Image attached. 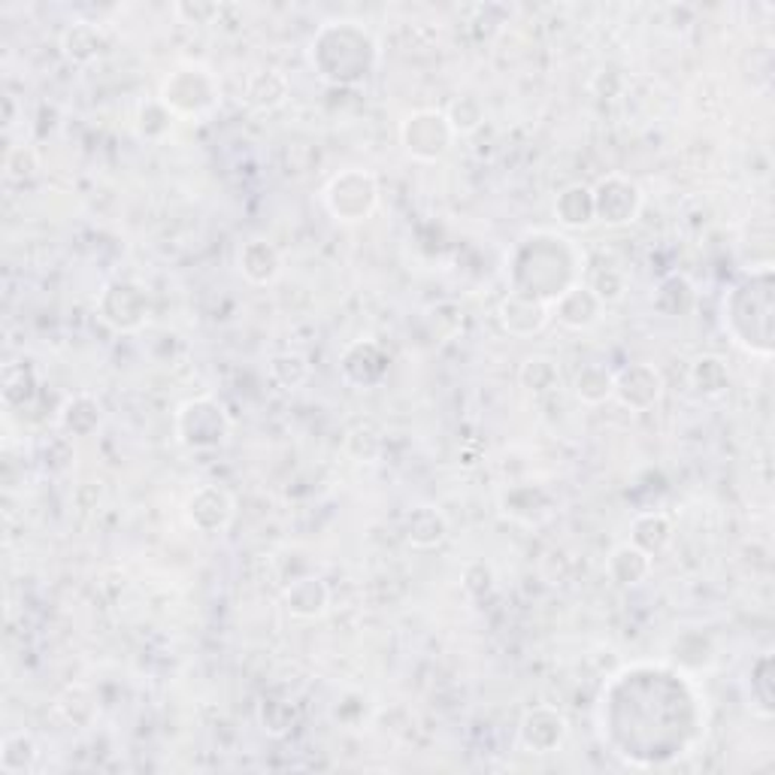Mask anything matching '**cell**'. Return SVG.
Listing matches in <instances>:
<instances>
[{
  "mask_svg": "<svg viewBox=\"0 0 775 775\" xmlns=\"http://www.w3.org/2000/svg\"><path fill=\"white\" fill-rule=\"evenodd\" d=\"M270 379L282 388H301L309 379V361L297 352H285L270 361Z\"/></svg>",
  "mask_w": 775,
  "mask_h": 775,
  "instance_id": "27",
  "label": "cell"
},
{
  "mask_svg": "<svg viewBox=\"0 0 775 775\" xmlns=\"http://www.w3.org/2000/svg\"><path fill=\"white\" fill-rule=\"evenodd\" d=\"M101 424V407L89 395H77L58 409V427L67 436H89Z\"/></svg>",
  "mask_w": 775,
  "mask_h": 775,
  "instance_id": "17",
  "label": "cell"
},
{
  "mask_svg": "<svg viewBox=\"0 0 775 775\" xmlns=\"http://www.w3.org/2000/svg\"><path fill=\"white\" fill-rule=\"evenodd\" d=\"M145 316H149V297L133 282H113L101 294V318L109 328L131 333L143 328Z\"/></svg>",
  "mask_w": 775,
  "mask_h": 775,
  "instance_id": "7",
  "label": "cell"
},
{
  "mask_svg": "<svg viewBox=\"0 0 775 775\" xmlns=\"http://www.w3.org/2000/svg\"><path fill=\"white\" fill-rule=\"evenodd\" d=\"M176 13H191V22H195V25H210L212 15H219V7H191V10H188V7H176Z\"/></svg>",
  "mask_w": 775,
  "mask_h": 775,
  "instance_id": "31",
  "label": "cell"
},
{
  "mask_svg": "<svg viewBox=\"0 0 775 775\" xmlns=\"http://www.w3.org/2000/svg\"><path fill=\"white\" fill-rule=\"evenodd\" d=\"M569 724L552 706H537L525 715L521 721V745L533 754H552L564 745Z\"/></svg>",
  "mask_w": 775,
  "mask_h": 775,
  "instance_id": "11",
  "label": "cell"
},
{
  "mask_svg": "<svg viewBox=\"0 0 775 775\" xmlns=\"http://www.w3.org/2000/svg\"><path fill=\"white\" fill-rule=\"evenodd\" d=\"M321 200H325V207H328V212L337 222H367L369 215L376 212V207H379V183H376L373 173L349 167V171L337 173L325 185Z\"/></svg>",
  "mask_w": 775,
  "mask_h": 775,
  "instance_id": "2",
  "label": "cell"
},
{
  "mask_svg": "<svg viewBox=\"0 0 775 775\" xmlns=\"http://www.w3.org/2000/svg\"><path fill=\"white\" fill-rule=\"evenodd\" d=\"M594 198V222L606 224V227H624L639 219L643 212V191L639 185L621 176V173H609L600 183L591 188Z\"/></svg>",
  "mask_w": 775,
  "mask_h": 775,
  "instance_id": "6",
  "label": "cell"
},
{
  "mask_svg": "<svg viewBox=\"0 0 775 775\" xmlns=\"http://www.w3.org/2000/svg\"><path fill=\"white\" fill-rule=\"evenodd\" d=\"M369 364H388V355L381 352L379 345L373 340H357L352 345H345V352L340 357V369L345 381H352L357 376V369H364L361 376V388H373V379H369Z\"/></svg>",
  "mask_w": 775,
  "mask_h": 775,
  "instance_id": "23",
  "label": "cell"
},
{
  "mask_svg": "<svg viewBox=\"0 0 775 775\" xmlns=\"http://www.w3.org/2000/svg\"><path fill=\"white\" fill-rule=\"evenodd\" d=\"M664 395V376L655 364H631L621 373H615V388L612 397H618V403L631 412H648Z\"/></svg>",
  "mask_w": 775,
  "mask_h": 775,
  "instance_id": "8",
  "label": "cell"
},
{
  "mask_svg": "<svg viewBox=\"0 0 775 775\" xmlns=\"http://www.w3.org/2000/svg\"><path fill=\"white\" fill-rule=\"evenodd\" d=\"M631 542L636 549H643L645 554H660L672 542V525L667 515L648 513L639 515L631 527Z\"/></svg>",
  "mask_w": 775,
  "mask_h": 775,
  "instance_id": "19",
  "label": "cell"
},
{
  "mask_svg": "<svg viewBox=\"0 0 775 775\" xmlns=\"http://www.w3.org/2000/svg\"><path fill=\"white\" fill-rule=\"evenodd\" d=\"M161 104L179 119H195L219 104V82L207 67L183 64L161 82Z\"/></svg>",
  "mask_w": 775,
  "mask_h": 775,
  "instance_id": "3",
  "label": "cell"
},
{
  "mask_svg": "<svg viewBox=\"0 0 775 775\" xmlns=\"http://www.w3.org/2000/svg\"><path fill=\"white\" fill-rule=\"evenodd\" d=\"M237 267L251 285H273L282 277V255L267 239H249L239 246Z\"/></svg>",
  "mask_w": 775,
  "mask_h": 775,
  "instance_id": "13",
  "label": "cell"
},
{
  "mask_svg": "<svg viewBox=\"0 0 775 775\" xmlns=\"http://www.w3.org/2000/svg\"><path fill=\"white\" fill-rule=\"evenodd\" d=\"M40 758V749L31 733H10L0 742V770L7 775H19L34 770V763Z\"/></svg>",
  "mask_w": 775,
  "mask_h": 775,
  "instance_id": "21",
  "label": "cell"
},
{
  "mask_svg": "<svg viewBox=\"0 0 775 775\" xmlns=\"http://www.w3.org/2000/svg\"><path fill=\"white\" fill-rule=\"evenodd\" d=\"M518 376H521V385L530 395H549V391L561 388V369H557L552 357H527Z\"/></svg>",
  "mask_w": 775,
  "mask_h": 775,
  "instance_id": "25",
  "label": "cell"
},
{
  "mask_svg": "<svg viewBox=\"0 0 775 775\" xmlns=\"http://www.w3.org/2000/svg\"><path fill=\"white\" fill-rule=\"evenodd\" d=\"M249 82L261 85V94L246 97V104L255 106V109H277V106L285 104V97H289V82H285V77L277 73V70H261V73H255Z\"/></svg>",
  "mask_w": 775,
  "mask_h": 775,
  "instance_id": "26",
  "label": "cell"
},
{
  "mask_svg": "<svg viewBox=\"0 0 775 775\" xmlns=\"http://www.w3.org/2000/svg\"><path fill=\"white\" fill-rule=\"evenodd\" d=\"M309 61L321 80L333 85H352L367 80L369 70L379 61V49L367 31L355 22H328L318 27Z\"/></svg>",
  "mask_w": 775,
  "mask_h": 775,
  "instance_id": "1",
  "label": "cell"
},
{
  "mask_svg": "<svg viewBox=\"0 0 775 775\" xmlns=\"http://www.w3.org/2000/svg\"><path fill=\"white\" fill-rule=\"evenodd\" d=\"M61 49H64L70 61L89 64V61H94L97 55L104 52V34H101V27L92 25V22H77V25H70L64 31Z\"/></svg>",
  "mask_w": 775,
  "mask_h": 775,
  "instance_id": "18",
  "label": "cell"
},
{
  "mask_svg": "<svg viewBox=\"0 0 775 775\" xmlns=\"http://www.w3.org/2000/svg\"><path fill=\"white\" fill-rule=\"evenodd\" d=\"M40 171V158L31 145H13L3 158V176L7 183H25L34 173Z\"/></svg>",
  "mask_w": 775,
  "mask_h": 775,
  "instance_id": "29",
  "label": "cell"
},
{
  "mask_svg": "<svg viewBox=\"0 0 775 775\" xmlns=\"http://www.w3.org/2000/svg\"><path fill=\"white\" fill-rule=\"evenodd\" d=\"M588 289L603 301V306L606 303H615V301H621L624 297V277L618 273V270H603V273H597V277H591V282H588Z\"/></svg>",
  "mask_w": 775,
  "mask_h": 775,
  "instance_id": "30",
  "label": "cell"
},
{
  "mask_svg": "<svg viewBox=\"0 0 775 775\" xmlns=\"http://www.w3.org/2000/svg\"><path fill=\"white\" fill-rule=\"evenodd\" d=\"M185 515H188V521L198 527L200 533H222L234 521L237 503H234V497L224 488L203 485L188 497Z\"/></svg>",
  "mask_w": 775,
  "mask_h": 775,
  "instance_id": "9",
  "label": "cell"
},
{
  "mask_svg": "<svg viewBox=\"0 0 775 775\" xmlns=\"http://www.w3.org/2000/svg\"><path fill=\"white\" fill-rule=\"evenodd\" d=\"M651 566H655V557H651V554L636 549L633 542H624V545L612 549L609 561H606V573H609V578H612L615 585H621V588H633V585H639V582L651 576Z\"/></svg>",
  "mask_w": 775,
  "mask_h": 775,
  "instance_id": "15",
  "label": "cell"
},
{
  "mask_svg": "<svg viewBox=\"0 0 775 775\" xmlns=\"http://www.w3.org/2000/svg\"><path fill=\"white\" fill-rule=\"evenodd\" d=\"M448 537L446 515L434 506H415L407 518V539L415 549H436Z\"/></svg>",
  "mask_w": 775,
  "mask_h": 775,
  "instance_id": "16",
  "label": "cell"
},
{
  "mask_svg": "<svg viewBox=\"0 0 775 775\" xmlns=\"http://www.w3.org/2000/svg\"><path fill=\"white\" fill-rule=\"evenodd\" d=\"M727 381H730V373H727V367H724L721 357L706 355V357H696L694 364H691V385L696 388V395L703 397L724 395Z\"/></svg>",
  "mask_w": 775,
  "mask_h": 775,
  "instance_id": "24",
  "label": "cell"
},
{
  "mask_svg": "<svg viewBox=\"0 0 775 775\" xmlns=\"http://www.w3.org/2000/svg\"><path fill=\"white\" fill-rule=\"evenodd\" d=\"M455 140L458 137L451 131L446 113H439V109H415L400 125V143L407 149L409 158L415 161L443 158Z\"/></svg>",
  "mask_w": 775,
  "mask_h": 775,
  "instance_id": "5",
  "label": "cell"
},
{
  "mask_svg": "<svg viewBox=\"0 0 775 775\" xmlns=\"http://www.w3.org/2000/svg\"><path fill=\"white\" fill-rule=\"evenodd\" d=\"M446 119L448 125H451L455 137H463V133H473L475 128L485 121V109H482V104H479L475 97L463 94V97H458L455 104L448 106Z\"/></svg>",
  "mask_w": 775,
  "mask_h": 775,
  "instance_id": "28",
  "label": "cell"
},
{
  "mask_svg": "<svg viewBox=\"0 0 775 775\" xmlns=\"http://www.w3.org/2000/svg\"><path fill=\"white\" fill-rule=\"evenodd\" d=\"M500 325L513 337H533L552 321V303L527 297V294H509L497 309Z\"/></svg>",
  "mask_w": 775,
  "mask_h": 775,
  "instance_id": "12",
  "label": "cell"
},
{
  "mask_svg": "<svg viewBox=\"0 0 775 775\" xmlns=\"http://www.w3.org/2000/svg\"><path fill=\"white\" fill-rule=\"evenodd\" d=\"M231 419L219 400L195 397L176 412V439L191 451H212L227 443Z\"/></svg>",
  "mask_w": 775,
  "mask_h": 775,
  "instance_id": "4",
  "label": "cell"
},
{
  "mask_svg": "<svg viewBox=\"0 0 775 775\" xmlns=\"http://www.w3.org/2000/svg\"><path fill=\"white\" fill-rule=\"evenodd\" d=\"M554 215L557 222L566 227H588L594 222V198L588 185H569L566 191L557 195L554 203Z\"/></svg>",
  "mask_w": 775,
  "mask_h": 775,
  "instance_id": "20",
  "label": "cell"
},
{
  "mask_svg": "<svg viewBox=\"0 0 775 775\" xmlns=\"http://www.w3.org/2000/svg\"><path fill=\"white\" fill-rule=\"evenodd\" d=\"M603 316V301L588 289V282H576L561 291L552 301V318H557L569 330L594 328Z\"/></svg>",
  "mask_w": 775,
  "mask_h": 775,
  "instance_id": "10",
  "label": "cell"
},
{
  "mask_svg": "<svg viewBox=\"0 0 775 775\" xmlns=\"http://www.w3.org/2000/svg\"><path fill=\"white\" fill-rule=\"evenodd\" d=\"M282 603H285V612L291 618H301V621H313V618H321L328 612L330 603V591L328 585L316 576L297 578L291 582L285 594H282Z\"/></svg>",
  "mask_w": 775,
  "mask_h": 775,
  "instance_id": "14",
  "label": "cell"
},
{
  "mask_svg": "<svg viewBox=\"0 0 775 775\" xmlns=\"http://www.w3.org/2000/svg\"><path fill=\"white\" fill-rule=\"evenodd\" d=\"M612 388H615V373H609L603 364H588L576 373V381H573V391L582 403L588 407H600L612 397Z\"/></svg>",
  "mask_w": 775,
  "mask_h": 775,
  "instance_id": "22",
  "label": "cell"
}]
</instances>
